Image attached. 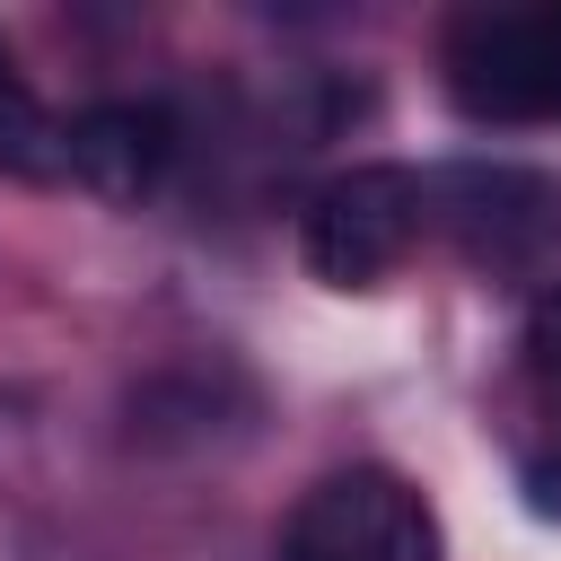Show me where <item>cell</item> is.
<instances>
[{
	"instance_id": "1",
	"label": "cell",
	"mask_w": 561,
	"mask_h": 561,
	"mask_svg": "<svg viewBox=\"0 0 561 561\" xmlns=\"http://www.w3.org/2000/svg\"><path fill=\"white\" fill-rule=\"evenodd\" d=\"M438 79L465 123H561V0L456 9Z\"/></svg>"
},
{
	"instance_id": "2",
	"label": "cell",
	"mask_w": 561,
	"mask_h": 561,
	"mask_svg": "<svg viewBox=\"0 0 561 561\" xmlns=\"http://www.w3.org/2000/svg\"><path fill=\"white\" fill-rule=\"evenodd\" d=\"M430 228V175L421 167H394V158H368V167H342L307 193L298 210V254L324 289H377Z\"/></svg>"
},
{
	"instance_id": "3",
	"label": "cell",
	"mask_w": 561,
	"mask_h": 561,
	"mask_svg": "<svg viewBox=\"0 0 561 561\" xmlns=\"http://www.w3.org/2000/svg\"><path fill=\"white\" fill-rule=\"evenodd\" d=\"M430 219L456 237L473 272H543L561 280V167L465 158L430 175Z\"/></svg>"
},
{
	"instance_id": "4",
	"label": "cell",
	"mask_w": 561,
	"mask_h": 561,
	"mask_svg": "<svg viewBox=\"0 0 561 561\" xmlns=\"http://www.w3.org/2000/svg\"><path fill=\"white\" fill-rule=\"evenodd\" d=\"M280 561H447L430 500L386 473V465H342L324 473L280 535Z\"/></svg>"
},
{
	"instance_id": "5",
	"label": "cell",
	"mask_w": 561,
	"mask_h": 561,
	"mask_svg": "<svg viewBox=\"0 0 561 561\" xmlns=\"http://www.w3.org/2000/svg\"><path fill=\"white\" fill-rule=\"evenodd\" d=\"M175 167V114L158 96H96L70 114V175L105 202H149Z\"/></svg>"
},
{
	"instance_id": "6",
	"label": "cell",
	"mask_w": 561,
	"mask_h": 561,
	"mask_svg": "<svg viewBox=\"0 0 561 561\" xmlns=\"http://www.w3.org/2000/svg\"><path fill=\"white\" fill-rule=\"evenodd\" d=\"M0 175L18 184H61L70 175V123L35 96V79L0 53Z\"/></svg>"
},
{
	"instance_id": "7",
	"label": "cell",
	"mask_w": 561,
	"mask_h": 561,
	"mask_svg": "<svg viewBox=\"0 0 561 561\" xmlns=\"http://www.w3.org/2000/svg\"><path fill=\"white\" fill-rule=\"evenodd\" d=\"M517 351H526V377H535V394H543V386H561V280H543V289H535Z\"/></svg>"
},
{
	"instance_id": "8",
	"label": "cell",
	"mask_w": 561,
	"mask_h": 561,
	"mask_svg": "<svg viewBox=\"0 0 561 561\" xmlns=\"http://www.w3.org/2000/svg\"><path fill=\"white\" fill-rule=\"evenodd\" d=\"M526 508L561 517V456H526Z\"/></svg>"
},
{
	"instance_id": "9",
	"label": "cell",
	"mask_w": 561,
	"mask_h": 561,
	"mask_svg": "<svg viewBox=\"0 0 561 561\" xmlns=\"http://www.w3.org/2000/svg\"><path fill=\"white\" fill-rule=\"evenodd\" d=\"M543 421H552V456H561V386H543Z\"/></svg>"
}]
</instances>
